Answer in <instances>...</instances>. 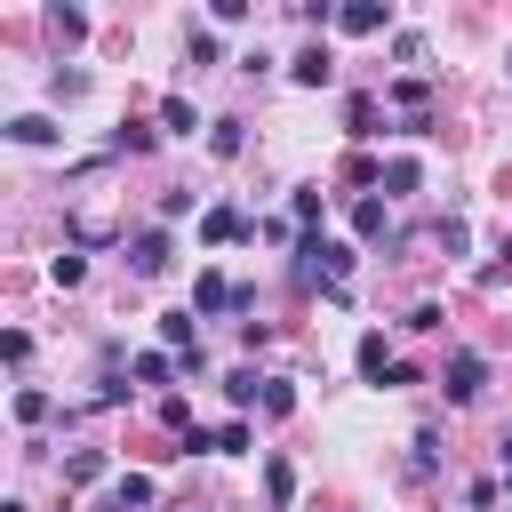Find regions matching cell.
<instances>
[{"label":"cell","mask_w":512,"mask_h":512,"mask_svg":"<svg viewBox=\"0 0 512 512\" xmlns=\"http://www.w3.org/2000/svg\"><path fill=\"white\" fill-rule=\"evenodd\" d=\"M480 384H488V360H480V352H448L440 392H448V400H480Z\"/></svg>","instance_id":"cell-1"},{"label":"cell","mask_w":512,"mask_h":512,"mask_svg":"<svg viewBox=\"0 0 512 512\" xmlns=\"http://www.w3.org/2000/svg\"><path fill=\"white\" fill-rule=\"evenodd\" d=\"M192 304H200V312H232V304H256V296L232 288L224 272H200V280H192Z\"/></svg>","instance_id":"cell-2"},{"label":"cell","mask_w":512,"mask_h":512,"mask_svg":"<svg viewBox=\"0 0 512 512\" xmlns=\"http://www.w3.org/2000/svg\"><path fill=\"white\" fill-rule=\"evenodd\" d=\"M160 344H168L176 360L200 368V320H192V312H160Z\"/></svg>","instance_id":"cell-3"},{"label":"cell","mask_w":512,"mask_h":512,"mask_svg":"<svg viewBox=\"0 0 512 512\" xmlns=\"http://www.w3.org/2000/svg\"><path fill=\"white\" fill-rule=\"evenodd\" d=\"M288 72H296L304 88H328V80H336V56H328V48L312 40V48H296V56H288Z\"/></svg>","instance_id":"cell-4"},{"label":"cell","mask_w":512,"mask_h":512,"mask_svg":"<svg viewBox=\"0 0 512 512\" xmlns=\"http://www.w3.org/2000/svg\"><path fill=\"white\" fill-rule=\"evenodd\" d=\"M240 232H248L240 208H208V216H200V240H208V248H224V240H240Z\"/></svg>","instance_id":"cell-5"},{"label":"cell","mask_w":512,"mask_h":512,"mask_svg":"<svg viewBox=\"0 0 512 512\" xmlns=\"http://www.w3.org/2000/svg\"><path fill=\"white\" fill-rule=\"evenodd\" d=\"M128 264L152 280V272H168V232H136V248H128Z\"/></svg>","instance_id":"cell-6"},{"label":"cell","mask_w":512,"mask_h":512,"mask_svg":"<svg viewBox=\"0 0 512 512\" xmlns=\"http://www.w3.org/2000/svg\"><path fill=\"white\" fill-rule=\"evenodd\" d=\"M336 24H344V32H384V24H392V8H376V0H352V8H336Z\"/></svg>","instance_id":"cell-7"},{"label":"cell","mask_w":512,"mask_h":512,"mask_svg":"<svg viewBox=\"0 0 512 512\" xmlns=\"http://www.w3.org/2000/svg\"><path fill=\"white\" fill-rule=\"evenodd\" d=\"M160 128H168V136H192V128H200V112H192L184 96H160Z\"/></svg>","instance_id":"cell-8"},{"label":"cell","mask_w":512,"mask_h":512,"mask_svg":"<svg viewBox=\"0 0 512 512\" xmlns=\"http://www.w3.org/2000/svg\"><path fill=\"white\" fill-rule=\"evenodd\" d=\"M384 224H392L384 200H360V208H352V232H360V240H384Z\"/></svg>","instance_id":"cell-9"},{"label":"cell","mask_w":512,"mask_h":512,"mask_svg":"<svg viewBox=\"0 0 512 512\" xmlns=\"http://www.w3.org/2000/svg\"><path fill=\"white\" fill-rule=\"evenodd\" d=\"M392 368H400V360L384 352V336H360V376H376V384H384Z\"/></svg>","instance_id":"cell-10"},{"label":"cell","mask_w":512,"mask_h":512,"mask_svg":"<svg viewBox=\"0 0 512 512\" xmlns=\"http://www.w3.org/2000/svg\"><path fill=\"white\" fill-rule=\"evenodd\" d=\"M168 376H176L168 352H136V384H168Z\"/></svg>","instance_id":"cell-11"},{"label":"cell","mask_w":512,"mask_h":512,"mask_svg":"<svg viewBox=\"0 0 512 512\" xmlns=\"http://www.w3.org/2000/svg\"><path fill=\"white\" fill-rule=\"evenodd\" d=\"M264 496H272V504H288V496H296V472H288V464H280V456H272V464H264Z\"/></svg>","instance_id":"cell-12"},{"label":"cell","mask_w":512,"mask_h":512,"mask_svg":"<svg viewBox=\"0 0 512 512\" xmlns=\"http://www.w3.org/2000/svg\"><path fill=\"white\" fill-rule=\"evenodd\" d=\"M344 120H352V136H376V96H352Z\"/></svg>","instance_id":"cell-13"},{"label":"cell","mask_w":512,"mask_h":512,"mask_svg":"<svg viewBox=\"0 0 512 512\" xmlns=\"http://www.w3.org/2000/svg\"><path fill=\"white\" fill-rule=\"evenodd\" d=\"M8 136H16V144H48V136H56V128H48V120H40V112H24V120H8Z\"/></svg>","instance_id":"cell-14"},{"label":"cell","mask_w":512,"mask_h":512,"mask_svg":"<svg viewBox=\"0 0 512 512\" xmlns=\"http://www.w3.org/2000/svg\"><path fill=\"white\" fill-rule=\"evenodd\" d=\"M208 144H216V160H240V144H248V136H240V120H216V136H208Z\"/></svg>","instance_id":"cell-15"},{"label":"cell","mask_w":512,"mask_h":512,"mask_svg":"<svg viewBox=\"0 0 512 512\" xmlns=\"http://www.w3.org/2000/svg\"><path fill=\"white\" fill-rule=\"evenodd\" d=\"M64 480H104V456H96V448H80V456H64Z\"/></svg>","instance_id":"cell-16"},{"label":"cell","mask_w":512,"mask_h":512,"mask_svg":"<svg viewBox=\"0 0 512 512\" xmlns=\"http://www.w3.org/2000/svg\"><path fill=\"white\" fill-rule=\"evenodd\" d=\"M392 192H416V160H392V168H384V200H392Z\"/></svg>","instance_id":"cell-17"},{"label":"cell","mask_w":512,"mask_h":512,"mask_svg":"<svg viewBox=\"0 0 512 512\" xmlns=\"http://www.w3.org/2000/svg\"><path fill=\"white\" fill-rule=\"evenodd\" d=\"M224 400H240V408H248V400H256V368H232V376H224Z\"/></svg>","instance_id":"cell-18"},{"label":"cell","mask_w":512,"mask_h":512,"mask_svg":"<svg viewBox=\"0 0 512 512\" xmlns=\"http://www.w3.org/2000/svg\"><path fill=\"white\" fill-rule=\"evenodd\" d=\"M40 416H48V392L24 384V392H16V424H40Z\"/></svg>","instance_id":"cell-19"},{"label":"cell","mask_w":512,"mask_h":512,"mask_svg":"<svg viewBox=\"0 0 512 512\" xmlns=\"http://www.w3.org/2000/svg\"><path fill=\"white\" fill-rule=\"evenodd\" d=\"M432 456H440V432L424 424V432H416V456H408V472H432Z\"/></svg>","instance_id":"cell-20"},{"label":"cell","mask_w":512,"mask_h":512,"mask_svg":"<svg viewBox=\"0 0 512 512\" xmlns=\"http://www.w3.org/2000/svg\"><path fill=\"white\" fill-rule=\"evenodd\" d=\"M80 280H88V264H80V256L64 248V256H56V288H80Z\"/></svg>","instance_id":"cell-21"},{"label":"cell","mask_w":512,"mask_h":512,"mask_svg":"<svg viewBox=\"0 0 512 512\" xmlns=\"http://www.w3.org/2000/svg\"><path fill=\"white\" fill-rule=\"evenodd\" d=\"M496 448H504V464H512V424H504V440H496Z\"/></svg>","instance_id":"cell-22"},{"label":"cell","mask_w":512,"mask_h":512,"mask_svg":"<svg viewBox=\"0 0 512 512\" xmlns=\"http://www.w3.org/2000/svg\"><path fill=\"white\" fill-rule=\"evenodd\" d=\"M504 488H512V464H504Z\"/></svg>","instance_id":"cell-23"},{"label":"cell","mask_w":512,"mask_h":512,"mask_svg":"<svg viewBox=\"0 0 512 512\" xmlns=\"http://www.w3.org/2000/svg\"><path fill=\"white\" fill-rule=\"evenodd\" d=\"M504 64H512V56H504Z\"/></svg>","instance_id":"cell-24"}]
</instances>
